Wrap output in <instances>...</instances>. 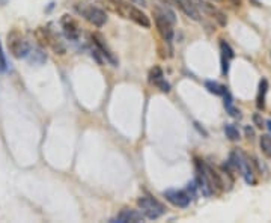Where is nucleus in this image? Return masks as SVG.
<instances>
[{
  "mask_svg": "<svg viewBox=\"0 0 271 223\" xmlns=\"http://www.w3.org/2000/svg\"><path fill=\"white\" fill-rule=\"evenodd\" d=\"M154 12V22H156V26H157V30L160 34V36L163 38L164 42H172L174 41V36H175V30H174V23L166 18L164 16H162L160 12L157 11H152Z\"/></svg>",
  "mask_w": 271,
  "mask_h": 223,
  "instance_id": "obj_6",
  "label": "nucleus"
},
{
  "mask_svg": "<svg viewBox=\"0 0 271 223\" xmlns=\"http://www.w3.org/2000/svg\"><path fill=\"white\" fill-rule=\"evenodd\" d=\"M145 220V216L142 214L140 210H131V208H124L120 210V212L112 218L110 222L112 223H139V222H144Z\"/></svg>",
  "mask_w": 271,
  "mask_h": 223,
  "instance_id": "obj_8",
  "label": "nucleus"
},
{
  "mask_svg": "<svg viewBox=\"0 0 271 223\" xmlns=\"http://www.w3.org/2000/svg\"><path fill=\"white\" fill-rule=\"evenodd\" d=\"M162 2L166 5H170V6H176V0H162Z\"/></svg>",
  "mask_w": 271,
  "mask_h": 223,
  "instance_id": "obj_25",
  "label": "nucleus"
},
{
  "mask_svg": "<svg viewBox=\"0 0 271 223\" xmlns=\"http://www.w3.org/2000/svg\"><path fill=\"white\" fill-rule=\"evenodd\" d=\"M106 8L110 10L112 12L120 16L125 20H130L136 24H139L145 29L151 28V20L150 17L139 8H136L134 5H130V2L125 0H106Z\"/></svg>",
  "mask_w": 271,
  "mask_h": 223,
  "instance_id": "obj_1",
  "label": "nucleus"
},
{
  "mask_svg": "<svg viewBox=\"0 0 271 223\" xmlns=\"http://www.w3.org/2000/svg\"><path fill=\"white\" fill-rule=\"evenodd\" d=\"M259 145H260V151L265 157L271 158V136L270 134H262L259 139Z\"/></svg>",
  "mask_w": 271,
  "mask_h": 223,
  "instance_id": "obj_18",
  "label": "nucleus"
},
{
  "mask_svg": "<svg viewBox=\"0 0 271 223\" xmlns=\"http://www.w3.org/2000/svg\"><path fill=\"white\" fill-rule=\"evenodd\" d=\"M138 205H139L142 214L145 216V218L156 220V218L162 217L166 212V206L160 200L152 198V196H142V198H139Z\"/></svg>",
  "mask_w": 271,
  "mask_h": 223,
  "instance_id": "obj_4",
  "label": "nucleus"
},
{
  "mask_svg": "<svg viewBox=\"0 0 271 223\" xmlns=\"http://www.w3.org/2000/svg\"><path fill=\"white\" fill-rule=\"evenodd\" d=\"M8 65H6V58H5V53L2 50V44H0V72L6 71Z\"/></svg>",
  "mask_w": 271,
  "mask_h": 223,
  "instance_id": "obj_21",
  "label": "nucleus"
},
{
  "mask_svg": "<svg viewBox=\"0 0 271 223\" xmlns=\"http://www.w3.org/2000/svg\"><path fill=\"white\" fill-rule=\"evenodd\" d=\"M150 83H152L154 86H157L162 92H169L170 90V84L166 82L163 70L160 66H154L150 71Z\"/></svg>",
  "mask_w": 271,
  "mask_h": 223,
  "instance_id": "obj_13",
  "label": "nucleus"
},
{
  "mask_svg": "<svg viewBox=\"0 0 271 223\" xmlns=\"http://www.w3.org/2000/svg\"><path fill=\"white\" fill-rule=\"evenodd\" d=\"M92 41H94L95 48L100 52V54H101L106 60H108V62H110V64H113V65H118V60H116L114 54L110 52V48L107 47V44H106L104 38H102L100 34H94V35H92Z\"/></svg>",
  "mask_w": 271,
  "mask_h": 223,
  "instance_id": "obj_11",
  "label": "nucleus"
},
{
  "mask_svg": "<svg viewBox=\"0 0 271 223\" xmlns=\"http://www.w3.org/2000/svg\"><path fill=\"white\" fill-rule=\"evenodd\" d=\"M266 92H268V82H266V78H262L259 82V90H258V96H256L258 108L265 107V95H266Z\"/></svg>",
  "mask_w": 271,
  "mask_h": 223,
  "instance_id": "obj_16",
  "label": "nucleus"
},
{
  "mask_svg": "<svg viewBox=\"0 0 271 223\" xmlns=\"http://www.w3.org/2000/svg\"><path fill=\"white\" fill-rule=\"evenodd\" d=\"M224 134H226V138L229 139V140H240V132H238V128L235 127V126H232V124H226L224 126Z\"/></svg>",
  "mask_w": 271,
  "mask_h": 223,
  "instance_id": "obj_20",
  "label": "nucleus"
},
{
  "mask_svg": "<svg viewBox=\"0 0 271 223\" xmlns=\"http://www.w3.org/2000/svg\"><path fill=\"white\" fill-rule=\"evenodd\" d=\"M60 28H62V34L68 41H78L82 36V28L78 24V22L76 18H72L71 16L65 14L60 17Z\"/></svg>",
  "mask_w": 271,
  "mask_h": 223,
  "instance_id": "obj_5",
  "label": "nucleus"
},
{
  "mask_svg": "<svg viewBox=\"0 0 271 223\" xmlns=\"http://www.w3.org/2000/svg\"><path fill=\"white\" fill-rule=\"evenodd\" d=\"M26 58L32 65H38V66L44 65L47 62V54L41 48H34V50L30 48V52H29V54Z\"/></svg>",
  "mask_w": 271,
  "mask_h": 223,
  "instance_id": "obj_15",
  "label": "nucleus"
},
{
  "mask_svg": "<svg viewBox=\"0 0 271 223\" xmlns=\"http://www.w3.org/2000/svg\"><path fill=\"white\" fill-rule=\"evenodd\" d=\"M205 88L211 92V94H214V95H224L226 92H228V88L226 86H223V84H220V83H217V82H205Z\"/></svg>",
  "mask_w": 271,
  "mask_h": 223,
  "instance_id": "obj_19",
  "label": "nucleus"
},
{
  "mask_svg": "<svg viewBox=\"0 0 271 223\" xmlns=\"http://www.w3.org/2000/svg\"><path fill=\"white\" fill-rule=\"evenodd\" d=\"M164 198L175 206L178 208H186L190 205L192 202V194L187 192V190H175V188H170V190H166L164 192Z\"/></svg>",
  "mask_w": 271,
  "mask_h": 223,
  "instance_id": "obj_7",
  "label": "nucleus"
},
{
  "mask_svg": "<svg viewBox=\"0 0 271 223\" xmlns=\"http://www.w3.org/2000/svg\"><path fill=\"white\" fill-rule=\"evenodd\" d=\"M176 8H180L192 20H194V22L200 20V14H199V11H198V8H196L193 0H176Z\"/></svg>",
  "mask_w": 271,
  "mask_h": 223,
  "instance_id": "obj_14",
  "label": "nucleus"
},
{
  "mask_svg": "<svg viewBox=\"0 0 271 223\" xmlns=\"http://www.w3.org/2000/svg\"><path fill=\"white\" fill-rule=\"evenodd\" d=\"M130 4H132V5H139V6H146L148 5V0H128Z\"/></svg>",
  "mask_w": 271,
  "mask_h": 223,
  "instance_id": "obj_23",
  "label": "nucleus"
},
{
  "mask_svg": "<svg viewBox=\"0 0 271 223\" xmlns=\"http://www.w3.org/2000/svg\"><path fill=\"white\" fill-rule=\"evenodd\" d=\"M76 11L95 28H102L107 23V14L98 6H94L89 4H78L76 6Z\"/></svg>",
  "mask_w": 271,
  "mask_h": 223,
  "instance_id": "obj_3",
  "label": "nucleus"
},
{
  "mask_svg": "<svg viewBox=\"0 0 271 223\" xmlns=\"http://www.w3.org/2000/svg\"><path fill=\"white\" fill-rule=\"evenodd\" d=\"M253 122H254V126H256L258 128L265 127V126H264V120H262V116H260L259 114H254V115H253Z\"/></svg>",
  "mask_w": 271,
  "mask_h": 223,
  "instance_id": "obj_22",
  "label": "nucleus"
},
{
  "mask_svg": "<svg viewBox=\"0 0 271 223\" xmlns=\"http://www.w3.org/2000/svg\"><path fill=\"white\" fill-rule=\"evenodd\" d=\"M196 184H198L196 187L202 192V194L205 198H210V196L214 194V192H212V188L210 186V181H208V178H206V175H205L199 160H196Z\"/></svg>",
  "mask_w": 271,
  "mask_h": 223,
  "instance_id": "obj_10",
  "label": "nucleus"
},
{
  "mask_svg": "<svg viewBox=\"0 0 271 223\" xmlns=\"http://www.w3.org/2000/svg\"><path fill=\"white\" fill-rule=\"evenodd\" d=\"M246 134H247L248 139H253L254 138V130L252 127H246Z\"/></svg>",
  "mask_w": 271,
  "mask_h": 223,
  "instance_id": "obj_24",
  "label": "nucleus"
},
{
  "mask_svg": "<svg viewBox=\"0 0 271 223\" xmlns=\"http://www.w3.org/2000/svg\"><path fill=\"white\" fill-rule=\"evenodd\" d=\"M8 48H10L11 54L14 58H17V59L26 58L29 54V52H30V46H29L28 40L17 29H12L8 34Z\"/></svg>",
  "mask_w": 271,
  "mask_h": 223,
  "instance_id": "obj_2",
  "label": "nucleus"
},
{
  "mask_svg": "<svg viewBox=\"0 0 271 223\" xmlns=\"http://www.w3.org/2000/svg\"><path fill=\"white\" fill-rule=\"evenodd\" d=\"M198 5L196 6H199L205 14H208V16H211V18H214L220 26H226V23H228V18H226V16H224V12L223 11H220L218 8H216L214 5H211V4H208V2H205V0H198L196 2Z\"/></svg>",
  "mask_w": 271,
  "mask_h": 223,
  "instance_id": "obj_9",
  "label": "nucleus"
},
{
  "mask_svg": "<svg viewBox=\"0 0 271 223\" xmlns=\"http://www.w3.org/2000/svg\"><path fill=\"white\" fill-rule=\"evenodd\" d=\"M266 127H268V130L271 132V120H268V121H266Z\"/></svg>",
  "mask_w": 271,
  "mask_h": 223,
  "instance_id": "obj_26",
  "label": "nucleus"
},
{
  "mask_svg": "<svg viewBox=\"0 0 271 223\" xmlns=\"http://www.w3.org/2000/svg\"><path fill=\"white\" fill-rule=\"evenodd\" d=\"M220 58H222V74L226 76L229 72V68H230V60L234 59L235 53L232 50V47L226 42V41H220Z\"/></svg>",
  "mask_w": 271,
  "mask_h": 223,
  "instance_id": "obj_12",
  "label": "nucleus"
},
{
  "mask_svg": "<svg viewBox=\"0 0 271 223\" xmlns=\"http://www.w3.org/2000/svg\"><path fill=\"white\" fill-rule=\"evenodd\" d=\"M223 96H224V107H226V110H228V114H229L232 118H240V116H241V112L234 106V101H232L230 94L226 92Z\"/></svg>",
  "mask_w": 271,
  "mask_h": 223,
  "instance_id": "obj_17",
  "label": "nucleus"
}]
</instances>
